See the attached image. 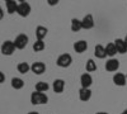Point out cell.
Instances as JSON below:
<instances>
[{
  "instance_id": "6da1fadb",
  "label": "cell",
  "mask_w": 127,
  "mask_h": 114,
  "mask_svg": "<svg viewBox=\"0 0 127 114\" xmlns=\"http://www.w3.org/2000/svg\"><path fill=\"white\" fill-rule=\"evenodd\" d=\"M48 103V96L45 92H38L34 91L31 94V104L33 105H42V104H47Z\"/></svg>"
},
{
  "instance_id": "7a4b0ae2",
  "label": "cell",
  "mask_w": 127,
  "mask_h": 114,
  "mask_svg": "<svg viewBox=\"0 0 127 114\" xmlns=\"http://www.w3.org/2000/svg\"><path fill=\"white\" fill-rule=\"evenodd\" d=\"M71 64H72V57H71L70 53H62V55H60V56L57 57V60H56V65H57L59 67L66 68V67H69Z\"/></svg>"
},
{
  "instance_id": "3957f363",
  "label": "cell",
  "mask_w": 127,
  "mask_h": 114,
  "mask_svg": "<svg viewBox=\"0 0 127 114\" xmlns=\"http://www.w3.org/2000/svg\"><path fill=\"white\" fill-rule=\"evenodd\" d=\"M15 46H14V42L13 41H5V42L1 45L0 47V51L4 56H12L14 52H15Z\"/></svg>"
},
{
  "instance_id": "277c9868",
  "label": "cell",
  "mask_w": 127,
  "mask_h": 114,
  "mask_svg": "<svg viewBox=\"0 0 127 114\" xmlns=\"http://www.w3.org/2000/svg\"><path fill=\"white\" fill-rule=\"evenodd\" d=\"M13 42H14V46H15L17 49H23L28 45V36L24 34V33H20L15 37V39Z\"/></svg>"
},
{
  "instance_id": "5b68a950",
  "label": "cell",
  "mask_w": 127,
  "mask_h": 114,
  "mask_svg": "<svg viewBox=\"0 0 127 114\" xmlns=\"http://www.w3.org/2000/svg\"><path fill=\"white\" fill-rule=\"evenodd\" d=\"M17 13L20 15V17H28L29 13H31V5L27 3V1H20L18 3V9H17Z\"/></svg>"
},
{
  "instance_id": "8992f818",
  "label": "cell",
  "mask_w": 127,
  "mask_h": 114,
  "mask_svg": "<svg viewBox=\"0 0 127 114\" xmlns=\"http://www.w3.org/2000/svg\"><path fill=\"white\" fill-rule=\"evenodd\" d=\"M31 71L33 72L34 75H42L43 72L46 71V65L41 61H37V62H33L31 65Z\"/></svg>"
},
{
  "instance_id": "52a82bcc",
  "label": "cell",
  "mask_w": 127,
  "mask_h": 114,
  "mask_svg": "<svg viewBox=\"0 0 127 114\" xmlns=\"http://www.w3.org/2000/svg\"><path fill=\"white\" fill-rule=\"evenodd\" d=\"M94 18H93V15L92 14H87L85 17H84L83 19H81V27H83V29H92V28H94Z\"/></svg>"
},
{
  "instance_id": "ba28073f",
  "label": "cell",
  "mask_w": 127,
  "mask_h": 114,
  "mask_svg": "<svg viewBox=\"0 0 127 114\" xmlns=\"http://www.w3.org/2000/svg\"><path fill=\"white\" fill-rule=\"evenodd\" d=\"M120 68V61L117 58H109L105 62V70L109 72H114Z\"/></svg>"
},
{
  "instance_id": "9c48e42d",
  "label": "cell",
  "mask_w": 127,
  "mask_h": 114,
  "mask_svg": "<svg viewBox=\"0 0 127 114\" xmlns=\"http://www.w3.org/2000/svg\"><path fill=\"white\" fill-rule=\"evenodd\" d=\"M80 84H81V88H85V89H89L90 85L93 84V77L90 74L85 72L80 76Z\"/></svg>"
},
{
  "instance_id": "30bf717a",
  "label": "cell",
  "mask_w": 127,
  "mask_h": 114,
  "mask_svg": "<svg viewBox=\"0 0 127 114\" xmlns=\"http://www.w3.org/2000/svg\"><path fill=\"white\" fill-rule=\"evenodd\" d=\"M52 89H54V91L56 92V94H61V92L64 91V89H65V81H64L62 79H56L54 82H52Z\"/></svg>"
},
{
  "instance_id": "8fae6325",
  "label": "cell",
  "mask_w": 127,
  "mask_h": 114,
  "mask_svg": "<svg viewBox=\"0 0 127 114\" xmlns=\"http://www.w3.org/2000/svg\"><path fill=\"white\" fill-rule=\"evenodd\" d=\"M114 46H116V49H117V53H121V55H125L127 52V47H126V43L122 38H117L114 41Z\"/></svg>"
},
{
  "instance_id": "7c38bea8",
  "label": "cell",
  "mask_w": 127,
  "mask_h": 114,
  "mask_svg": "<svg viewBox=\"0 0 127 114\" xmlns=\"http://www.w3.org/2000/svg\"><path fill=\"white\" fill-rule=\"evenodd\" d=\"M74 49H75V52L76 53H83V52H85V51L88 49V43H87V41H78V42L74 43Z\"/></svg>"
},
{
  "instance_id": "4fadbf2b",
  "label": "cell",
  "mask_w": 127,
  "mask_h": 114,
  "mask_svg": "<svg viewBox=\"0 0 127 114\" xmlns=\"http://www.w3.org/2000/svg\"><path fill=\"white\" fill-rule=\"evenodd\" d=\"M113 84L117 86H125L126 85V75L117 72V74L113 75Z\"/></svg>"
},
{
  "instance_id": "5bb4252c",
  "label": "cell",
  "mask_w": 127,
  "mask_h": 114,
  "mask_svg": "<svg viewBox=\"0 0 127 114\" xmlns=\"http://www.w3.org/2000/svg\"><path fill=\"white\" fill-rule=\"evenodd\" d=\"M48 33V29L43 25H38L36 28V37H37V41H43V38H46Z\"/></svg>"
},
{
  "instance_id": "9a60e30c",
  "label": "cell",
  "mask_w": 127,
  "mask_h": 114,
  "mask_svg": "<svg viewBox=\"0 0 127 114\" xmlns=\"http://www.w3.org/2000/svg\"><path fill=\"white\" fill-rule=\"evenodd\" d=\"M92 98V90L90 89H85V88H80L79 90V99L81 101H88Z\"/></svg>"
},
{
  "instance_id": "2e32d148",
  "label": "cell",
  "mask_w": 127,
  "mask_h": 114,
  "mask_svg": "<svg viewBox=\"0 0 127 114\" xmlns=\"http://www.w3.org/2000/svg\"><path fill=\"white\" fill-rule=\"evenodd\" d=\"M94 56L97 58H105L107 57V52H105V47L102 45H97L94 48Z\"/></svg>"
},
{
  "instance_id": "e0dca14e",
  "label": "cell",
  "mask_w": 127,
  "mask_h": 114,
  "mask_svg": "<svg viewBox=\"0 0 127 114\" xmlns=\"http://www.w3.org/2000/svg\"><path fill=\"white\" fill-rule=\"evenodd\" d=\"M17 70H18L19 74L26 75L27 72H29V70H31V65L28 64V62H19V64L17 65Z\"/></svg>"
},
{
  "instance_id": "ac0fdd59",
  "label": "cell",
  "mask_w": 127,
  "mask_h": 114,
  "mask_svg": "<svg viewBox=\"0 0 127 114\" xmlns=\"http://www.w3.org/2000/svg\"><path fill=\"white\" fill-rule=\"evenodd\" d=\"M6 5V10L9 14H14L17 13V9H18V3L14 1V0H8V1L5 3Z\"/></svg>"
},
{
  "instance_id": "d6986e66",
  "label": "cell",
  "mask_w": 127,
  "mask_h": 114,
  "mask_svg": "<svg viewBox=\"0 0 127 114\" xmlns=\"http://www.w3.org/2000/svg\"><path fill=\"white\" fill-rule=\"evenodd\" d=\"M10 84H12V88H13V89L20 90V89H23V86H24V81L20 79V77H13Z\"/></svg>"
},
{
  "instance_id": "ffe728a7",
  "label": "cell",
  "mask_w": 127,
  "mask_h": 114,
  "mask_svg": "<svg viewBox=\"0 0 127 114\" xmlns=\"http://www.w3.org/2000/svg\"><path fill=\"white\" fill-rule=\"evenodd\" d=\"M80 29H83L81 27V20H79L78 18H72L71 19V30L72 32H79Z\"/></svg>"
},
{
  "instance_id": "44dd1931",
  "label": "cell",
  "mask_w": 127,
  "mask_h": 114,
  "mask_svg": "<svg viewBox=\"0 0 127 114\" xmlns=\"http://www.w3.org/2000/svg\"><path fill=\"white\" fill-rule=\"evenodd\" d=\"M48 89H50V85L45 81H38L36 84V91L38 92H46Z\"/></svg>"
},
{
  "instance_id": "7402d4cb",
  "label": "cell",
  "mask_w": 127,
  "mask_h": 114,
  "mask_svg": "<svg viewBox=\"0 0 127 114\" xmlns=\"http://www.w3.org/2000/svg\"><path fill=\"white\" fill-rule=\"evenodd\" d=\"M85 70H87L88 74H89V72H94V71H97V64L94 62V60L89 58V60L87 61V64H85Z\"/></svg>"
},
{
  "instance_id": "603a6c76",
  "label": "cell",
  "mask_w": 127,
  "mask_h": 114,
  "mask_svg": "<svg viewBox=\"0 0 127 114\" xmlns=\"http://www.w3.org/2000/svg\"><path fill=\"white\" fill-rule=\"evenodd\" d=\"M105 52H107V56H111V58H113V56L117 53V49H116L114 43H108L105 46Z\"/></svg>"
},
{
  "instance_id": "cb8c5ba5",
  "label": "cell",
  "mask_w": 127,
  "mask_h": 114,
  "mask_svg": "<svg viewBox=\"0 0 127 114\" xmlns=\"http://www.w3.org/2000/svg\"><path fill=\"white\" fill-rule=\"evenodd\" d=\"M46 45L43 41H36V42L33 43V51L34 52H42V51L45 49Z\"/></svg>"
},
{
  "instance_id": "d4e9b609",
  "label": "cell",
  "mask_w": 127,
  "mask_h": 114,
  "mask_svg": "<svg viewBox=\"0 0 127 114\" xmlns=\"http://www.w3.org/2000/svg\"><path fill=\"white\" fill-rule=\"evenodd\" d=\"M59 4V0H48V5L54 6V5H57Z\"/></svg>"
},
{
  "instance_id": "484cf974",
  "label": "cell",
  "mask_w": 127,
  "mask_h": 114,
  "mask_svg": "<svg viewBox=\"0 0 127 114\" xmlns=\"http://www.w3.org/2000/svg\"><path fill=\"white\" fill-rule=\"evenodd\" d=\"M4 81H5V75H4V72L0 71V84H3Z\"/></svg>"
},
{
  "instance_id": "4316f807",
  "label": "cell",
  "mask_w": 127,
  "mask_h": 114,
  "mask_svg": "<svg viewBox=\"0 0 127 114\" xmlns=\"http://www.w3.org/2000/svg\"><path fill=\"white\" fill-rule=\"evenodd\" d=\"M3 17H4V12H3V9L0 8V20L3 19Z\"/></svg>"
},
{
  "instance_id": "83f0119b",
  "label": "cell",
  "mask_w": 127,
  "mask_h": 114,
  "mask_svg": "<svg viewBox=\"0 0 127 114\" xmlns=\"http://www.w3.org/2000/svg\"><path fill=\"white\" fill-rule=\"evenodd\" d=\"M123 41H125V43H126V47H127V34H126V37L123 38Z\"/></svg>"
},
{
  "instance_id": "f1b7e54d",
  "label": "cell",
  "mask_w": 127,
  "mask_h": 114,
  "mask_svg": "<svg viewBox=\"0 0 127 114\" xmlns=\"http://www.w3.org/2000/svg\"><path fill=\"white\" fill-rule=\"evenodd\" d=\"M28 114H39V113H38V112H29Z\"/></svg>"
},
{
  "instance_id": "f546056e",
  "label": "cell",
  "mask_w": 127,
  "mask_h": 114,
  "mask_svg": "<svg viewBox=\"0 0 127 114\" xmlns=\"http://www.w3.org/2000/svg\"><path fill=\"white\" fill-rule=\"evenodd\" d=\"M97 114H108V113H107V112H98Z\"/></svg>"
},
{
  "instance_id": "4dcf8cb0",
  "label": "cell",
  "mask_w": 127,
  "mask_h": 114,
  "mask_svg": "<svg viewBox=\"0 0 127 114\" xmlns=\"http://www.w3.org/2000/svg\"><path fill=\"white\" fill-rule=\"evenodd\" d=\"M121 114H127V109H125V110H123V112H122Z\"/></svg>"
},
{
  "instance_id": "1f68e13d",
  "label": "cell",
  "mask_w": 127,
  "mask_h": 114,
  "mask_svg": "<svg viewBox=\"0 0 127 114\" xmlns=\"http://www.w3.org/2000/svg\"><path fill=\"white\" fill-rule=\"evenodd\" d=\"M0 8H1V6H0Z\"/></svg>"
}]
</instances>
